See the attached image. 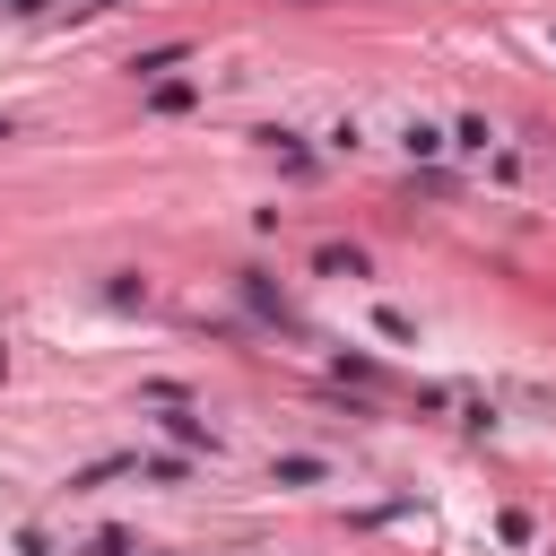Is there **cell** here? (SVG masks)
I'll list each match as a JSON object with an SVG mask.
<instances>
[{"label": "cell", "mask_w": 556, "mask_h": 556, "mask_svg": "<svg viewBox=\"0 0 556 556\" xmlns=\"http://www.w3.org/2000/svg\"><path fill=\"white\" fill-rule=\"evenodd\" d=\"M243 304H252V313H269L278 330H295V313L278 304V287H269V278H252V269H243Z\"/></svg>", "instance_id": "6da1fadb"}, {"label": "cell", "mask_w": 556, "mask_h": 556, "mask_svg": "<svg viewBox=\"0 0 556 556\" xmlns=\"http://www.w3.org/2000/svg\"><path fill=\"white\" fill-rule=\"evenodd\" d=\"M165 434H182L191 452H217V434H208V426H200L191 408H174V400H165Z\"/></svg>", "instance_id": "7a4b0ae2"}, {"label": "cell", "mask_w": 556, "mask_h": 556, "mask_svg": "<svg viewBox=\"0 0 556 556\" xmlns=\"http://www.w3.org/2000/svg\"><path fill=\"white\" fill-rule=\"evenodd\" d=\"M321 278H365V252H348V243H321Z\"/></svg>", "instance_id": "3957f363"}, {"label": "cell", "mask_w": 556, "mask_h": 556, "mask_svg": "<svg viewBox=\"0 0 556 556\" xmlns=\"http://www.w3.org/2000/svg\"><path fill=\"white\" fill-rule=\"evenodd\" d=\"M269 478H278V486H313V478H321V460H304V452H287V460H278Z\"/></svg>", "instance_id": "277c9868"}, {"label": "cell", "mask_w": 556, "mask_h": 556, "mask_svg": "<svg viewBox=\"0 0 556 556\" xmlns=\"http://www.w3.org/2000/svg\"><path fill=\"white\" fill-rule=\"evenodd\" d=\"M400 148H408V156H443V130H434V122H408V139H400Z\"/></svg>", "instance_id": "5b68a950"}, {"label": "cell", "mask_w": 556, "mask_h": 556, "mask_svg": "<svg viewBox=\"0 0 556 556\" xmlns=\"http://www.w3.org/2000/svg\"><path fill=\"white\" fill-rule=\"evenodd\" d=\"M174 61H182V43H156V52H139L130 70H139V78H156V70H174Z\"/></svg>", "instance_id": "8992f818"}, {"label": "cell", "mask_w": 556, "mask_h": 556, "mask_svg": "<svg viewBox=\"0 0 556 556\" xmlns=\"http://www.w3.org/2000/svg\"><path fill=\"white\" fill-rule=\"evenodd\" d=\"M148 104H156V113H182V104H191V87H182V78H156V96H148Z\"/></svg>", "instance_id": "52a82bcc"}, {"label": "cell", "mask_w": 556, "mask_h": 556, "mask_svg": "<svg viewBox=\"0 0 556 556\" xmlns=\"http://www.w3.org/2000/svg\"><path fill=\"white\" fill-rule=\"evenodd\" d=\"M374 330H382V339H400V348H408V339H417V321H408V313H391V304H382V313H374Z\"/></svg>", "instance_id": "ba28073f"}, {"label": "cell", "mask_w": 556, "mask_h": 556, "mask_svg": "<svg viewBox=\"0 0 556 556\" xmlns=\"http://www.w3.org/2000/svg\"><path fill=\"white\" fill-rule=\"evenodd\" d=\"M0 9H17V17H35V9H43V0H0Z\"/></svg>", "instance_id": "9c48e42d"}, {"label": "cell", "mask_w": 556, "mask_h": 556, "mask_svg": "<svg viewBox=\"0 0 556 556\" xmlns=\"http://www.w3.org/2000/svg\"><path fill=\"white\" fill-rule=\"evenodd\" d=\"M0 139H17V130H9V113H0Z\"/></svg>", "instance_id": "30bf717a"}, {"label": "cell", "mask_w": 556, "mask_h": 556, "mask_svg": "<svg viewBox=\"0 0 556 556\" xmlns=\"http://www.w3.org/2000/svg\"><path fill=\"white\" fill-rule=\"evenodd\" d=\"M87 9H122V0H87Z\"/></svg>", "instance_id": "8fae6325"}]
</instances>
